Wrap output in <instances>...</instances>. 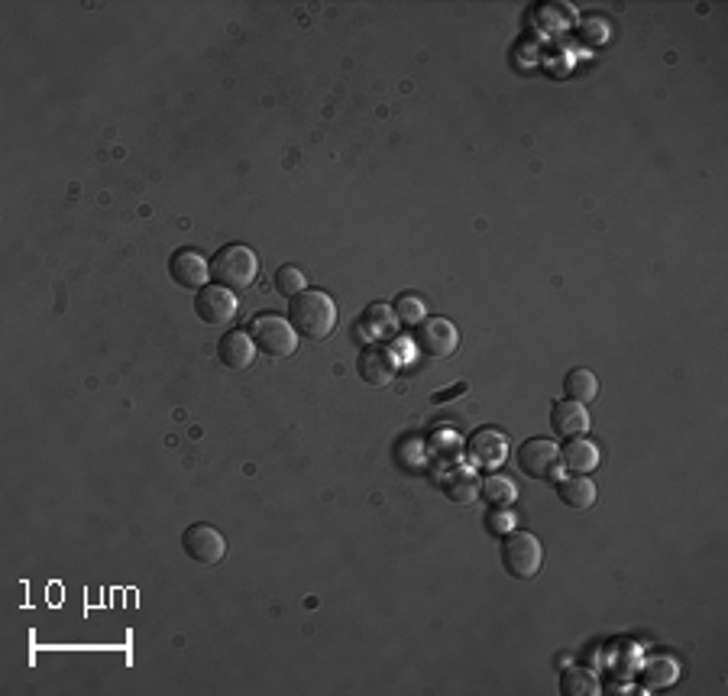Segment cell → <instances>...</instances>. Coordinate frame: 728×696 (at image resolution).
<instances>
[{
	"mask_svg": "<svg viewBox=\"0 0 728 696\" xmlns=\"http://www.w3.org/2000/svg\"><path fill=\"white\" fill-rule=\"evenodd\" d=\"M544 564V548L531 531H512L502 541V567L512 580H534Z\"/></svg>",
	"mask_w": 728,
	"mask_h": 696,
	"instance_id": "3957f363",
	"label": "cell"
},
{
	"mask_svg": "<svg viewBox=\"0 0 728 696\" xmlns=\"http://www.w3.org/2000/svg\"><path fill=\"white\" fill-rule=\"evenodd\" d=\"M557 496H560V502H563V506H567V509L583 512V509H589V506H596L599 489H596L593 480H589V476L570 473L567 480H560V483H557Z\"/></svg>",
	"mask_w": 728,
	"mask_h": 696,
	"instance_id": "9a60e30c",
	"label": "cell"
},
{
	"mask_svg": "<svg viewBox=\"0 0 728 696\" xmlns=\"http://www.w3.org/2000/svg\"><path fill=\"white\" fill-rule=\"evenodd\" d=\"M256 276H259V259L250 247H243V243H227V247H221L211 259V279L230 292L250 289Z\"/></svg>",
	"mask_w": 728,
	"mask_h": 696,
	"instance_id": "7a4b0ae2",
	"label": "cell"
},
{
	"mask_svg": "<svg viewBox=\"0 0 728 696\" xmlns=\"http://www.w3.org/2000/svg\"><path fill=\"white\" fill-rule=\"evenodd\" d=\"M356 370H360L363 382L366 386H389V382L395 379V370H398V363L392 357V350L389 347H366L360 353V360H356Z\"/></svg>",
	"mask_w": 728,
	"mask_h": 696,
	"instance_id": "30bf717a",
	"label": "cell"
},
{
	"mask_svg": "<svg viewBox=\"0 0 728 696\" xmlns=\"http://www.w3.org/2000/svg\"><path fill=\"white\" fill-rule=\"evenodd\" d=\"M551 428L560 434V438H583V434L589 431V412H586V405L573 402V399L554 402V408H551Z\"/></svg>",
	"mask_w": 728,
	"mask_h": 696,
	"instance_id": "4fadbf2b",
	"label": "cell"
},
{
	"mask_svg": "<svg viewBox=\"0 0 728 696\" xmlns=\"http://www.w3.org/2000/svg\"><path fill=\"white\" fill-rule=\"evenodd\" d=\"M463 392H466V386L460 382V386H453L450 392H437V395H434V402H444V399H450V395H463Z\"/></svg>",
	"mask_w": 728,
	"mask_h": 696,
	"instance_id": "cb8c5ba5",
	"label": "cell"
},
{
	"mask_svg": "<svg viewBox=\"0 0 728 696\" xmlns=\"http://www.w3.org/2000/svg\"><path fill=\"white\" fill-rule=\"evenodd\" d=\"M288 321L308 340H327L337 327V302L321 289H305L288 298Z\"/></svg>",
	"mask_w": 728,
	"mask_h": 696,
	"instance_id": "6da1fadb",
	"label": "cell"
},
{
	"mask_svg": "<svg viewBox=\"0 0 728 696\" xmlns=\"http://www.w3.org/2000/svg\"><path fill=\"white\" fill-rule=\"evenodd\" d=\"M560 467L570 473L589 476L599 467V447L586 438H567V444L560 447Z\"/></svg>",
	"mask_w": 728,
	"mask_h": 696,
	"instance_id": "5bb4252c",
	"label": "cell"
},
{
	"mask_svg": "<svg viewBox=\"0 0 728 696\" xmlns=\"http://www.w3.org/2000/svg\"><path fill=\"white\" fill-rule=\"evenodd\" d=\"M169 272H172L175 285H182V289H195V292H201L211 279L208 259L198 256L195 250H175L172 259H169Z\"/></svg>",
	"mask_w": 728,
	"mask_h": 696,
	"instance_id": "9c48e42d",
	"label": "cell"
},
{
	"mask_svg": "<svg viewBox=\"0 0 728 696\" xmlns=\"http://www.w3.org/2000/svg\"><path fill=\"white\" fill-rule=\"evenodd\" d=\"M563 392H567V399L580 402V405L596 402L599 399V376L593 370H583V366L580 370H570L567 379H563Z\"/></svg>",
	"mask_w": 728,
	"mask_h": 696,
	"instance_id": "e0dca14e",
	"label": "cell"
},
{
	"mask_svg": "<svg viewBox=\"0 0 728 696\" xmlns=\"http://www.w3.org/2000/svg\"><path fill=\"white\" fill-rule=\"evenodd\" d=\"M250 337L256 350H263L266 357H276V360L292 357L298 350V331L282 315H256L250 324Z\"/></svg>",
	"mask_w": 728,
	"mask_h": 696,
	"instance_id": "277c9868",
	"label": "cell"
},
{
	"mask_svg": "<svg viewBox=\"0 0 728 696\" xmlns=\"http://www.w3.org/2000/svg\"><path fill=\"white\" fill-rule=\"evenodd\" d=\"M479 496H483L489 506H496V509H508V506H515V499H518V489L515 483L508 480V476H499V473H489L483 476V486H479Z\"/></svg>",
	"mask_w": 728,
	"mask_h": 696,
	"instance_id": "ac0fdd59",
	"label": "cell"
},
{
	"mask_svg": "<svg viewBox=\"0 0 728 696\" xmlns=\"http://www.w3.org/2000/svg\"><path fill=\"white\" fill-rule=\"evenodd\" d=\"M182 548H185V554H188L195 564L214 567V564H221V561H224L227 541H224V535H221V531H217L214 525L198 522V525H188V528H185Z\"/></svg>",
	"mask_w": 728,
	"mask_h": 696,
	"instance_id": "52a82bcc",
	"label": "cell"
},
{
	"mask_svg": "<svg viewBox=\"0 0 728 696\" xmlns=\"http://www.w3.org/2000/svg\"><path fill=\"white\" fill-rule=\"evenodd\" d=\"M256 344H253V337L246 334V331H227L221 337V344H217V357H221V363L227 366V370H250L253 360H256Z\"/></svg>",
	"mask_w": 728,
	"mask_h": 696,
	"instance_id": "7c38bea8",
	"label": "cell"
},
{
	"mask_svg": "<svg viewBox=\"0 0 728 696\" xmlns=\"http://www.w3.org/2000/svg\"><path fill=\"white\" fill-rule=\"evenodd\" d=\"M470 457H473V463H479V467H486V470L502 467L508 457L505 434H499L496 428H479L470 438Z\"/></svg>",
	"mask_w": 728,
	"mask_h": 696,
	"instance_id": "8fae6325",
	"label": "cell"
},
{
	"mask_svg": "<svg viewBox=\"0 0 728 696\" xmlns=\"http://www.w3.org/2000/svg\"><path fill=\"white\" fill-rule=\"evenodd\" d=\"M518 467L528 480H560V447L547 438H528L518 447Z\"/></svg>",
	"mask_w": 728,
	"mask_h": 696,
	"instance_id": "5b68a950",
	"label": "cell"
},
{
	"mask_svg": "<svg viewBox=\"0 0 728 696\" xmlns=\"http://www.w3.org/2000/svg\"><path fill=\"white\" fill-rule=\"evenodd\" d=\"M395 311L392 308H386V305H369L366 308V315H363V327L373 337H386V334H392L395 331Z\"/></svg>",
	"mask_w": 728,
	"mask_h": 696,
	"instance_id": "44dd1931",
	"label": "cell"
},
{
	"mask_svg": "<svg viewBox=\"0 0 728 696\" xmlns=\"http://www.w3.org/2000/svg\"><path fill=\"white\" fill-rule=\"evenodd\" d=\"M563 696H599V677L593 671H583V667H573V671L563 674Z\"/></svg>",
	"mask_w": 728,
	"mask_h": 696,
	"instance_id": "ffe728a7",
	"label": "cell"
},
{
	"mask_svg": "<svg viewBox=\"0 0 728 696\" xmlns=\"http://www.w3.org/2000/svg\"><path fill=\"white\" fill-rule=\"evenodd\" d=\"M479 486H483V480H479L470 467H460L450 476H444V496L453 502V506H473L479 499Z\"/></svg>",
	"mask_w": 728,
	"mask_h": 696,
	"instance_id": "2e32d148",
	"label": "cell"
},
{
	"mask_svg": "<svg viewBox=\"0 0 728 696\" xmlns=\"http://www.w3.org/2000/svg\"><path fill=\"white\" fill-rule=\"evenodd\" d=\"M415 344L424 357L447 360V357H453V350L460 344V331L450 318H424L415 327Z\"/></svg>",
	"mask_w": 728,
	"mask_h": 696,
	"instance_id": "8992f818",
	"label": "cell"
},
{
	"mask_svg": "<svg viewBox=\"0 0 728 696\" xmlns=\"http://www.w3.org/2000/svg\"><path fill=\"white\" fill-rule=\"evenodd\" d=\"M276 289H279V295H285V298L301 295V292H305V272H301L298 266H282V269L276 272Z\"/></svg>",
	"mask_w": 728,
	"mask_h": 696,
	"instance_id": "603a6c76",
	"label": "cell"
},
{
	"mask_svg": "<svg viewBox=\"0 0 728 696\" xmlns=\"http://www.w3.org/2000/svg\"><path fill=\"white\" fill-rule=\"evenodd\" d=\"M237 311H240L237 295L224 289V285H204V289L195 295V315L211 327L233 324Z\"/></svg>",
	"mask_w": 728,
	"mask_h": 696,
	"instance_id": "ba28073f",
	"label": "cell"
},
{
	"mask_svg": "<svg viewBox=\"0 0 728 696\" xmlns=\"http://www.w3.org/2000/svg\"><path fill=\"white\" fill-rule=\"evenodd\" d=\"M677 677H680V664L667 658V654L651 658L644 664V687H651V690H667L677 684Z\"/></svg>",
	"mask_w": 728,
	"mask_h": 696,
	"instance_id": "d6986e66",
	"label": "cell"
},
{
	"mask_svg": "<svg viewBox=\"0 0 728 696\" xmlns=\"http://www.w3.org/2000/svg\"><path fill=\"white\" fill-rule=\"evenodd\" d=\"M395 318L402 321V324H408V327H418L424 318V302H421V295H402L395 302Z\"/></svg>",
	"mask_w": 728,
	"mask_h": 696,
	"instance_id": "7402d4cb",
	"label": "cell"
}]
</instances>
